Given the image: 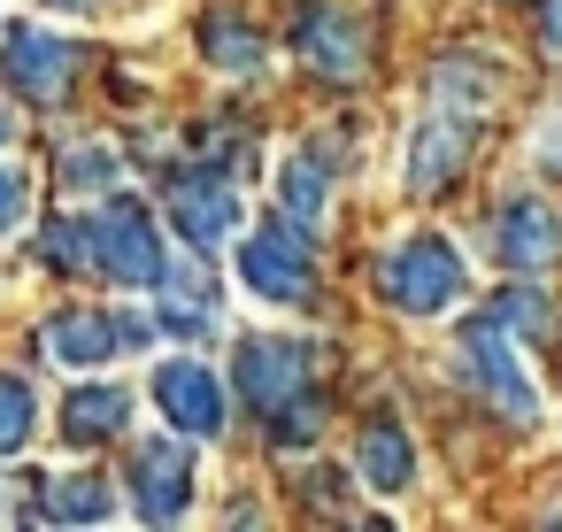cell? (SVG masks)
Wrapping results in <instances>:
<instances>
[{"label": "cell", "mask_w": 562, "mask_h": 532, "mask_svg": "<svg viewBox=\"0 0 562 532\" xmlns=\"http://www.w3.org/2000/svg\"><path fill=\"white\" fill-rule=\"evenodd\" d=\"M462 286H470V270H462L454 240H439V232H416V240H401V247L378 263V293H385L401 317H439V309L462 301Z\"/></svg>", "instance_id": "cell-1"}, {"label": "cell", "mask_w": 562, "mask_h": 532, "mask_svg": "<svg viewBox=\"0 0 562 532\" xmlns=\"http://www.w3.org/2000/svg\"><path fill=\"white\" fill-rule=\"evenodd\" d=\"M86 247H93V270L116 278V286H162V270H170L162 232L132 193H116V201H101L86 217Z\"/></svg>", "instance_id": "cell-2"}, {"label": "cell", "mask_w": 562, "mask_h": 532, "mask_svg": "<svg viewBox=\"0 0 562 532\" xmlns=\"http://www.w3.org/2000/svg\"><path fill=\"white\" fill-rule=\"evenodd\" d=\"M308 378H316V347L293 340V332H247V340L232 347V386H239V401H247L255 417L293 409V401L308 394Z\"/></svg>", "instance_id": "cell-3"}, {"label": "cell", "mask_w": 562, "mask_h": 532, "mask_svg": "<svg viewBox=\"0 0 562 532\" xmlns=\"http://www.w3.org/2000/svg\"><path fill=\"white\" fill-rule=\"evenodd\" d=\"M462 378L493 401V417H508V424H539V386L524 378V363H516V332H508L493 309L462 324Z\"/></svg>", "instance_id": "cell-4"}, {"label": "cell", "mask_w": 562, "mask_h": 532, "mask_svg": "<svg viewBox=\"0 0 562 532\" xmlns=\"http://www.w3.org/2000/svg\"><path fill=\"white\" fill-rule=\"evenodd\" d=\"M239 286L262 293V301H278V309L316 301V255H308V232H301L293 217L255 224V232L239 240Z\"/></svg>", "instance_id": "cell-5"}, {"label": "cell", "mask_w": 562, "mask_h": 532, "mask_svg": "<svg viewBox=\"0 0 562 532\" xmlns=\"http://www.w3.org/2000/svg\"><path fill=\"white\" fill-rule=\"evenodd\" d=\"M293 55L324 86H355V78H370V16L339 9V0H316V9H301V24H293Z\"/></svg>", "instance_id": "cell-6"}, {"label": "cell", "mask_w": 562, "mask_h": 532, "mask_svg": "<svg viewBox=\"0 0 562 532\" xmlns=\"http://www.w3.org/2000/svg\"><path fill=\"white\" fill-rule=\"evenodd\" d=\"M124 486H132V509L147 517V524H178L186 509H193V486H201V470H193V440H139L132 447V463H124Z\"/></svg>", "instance_id": "cell-7"}, {"label": "cell", "mask_w": 562, "mask_h": 532, "mask_svg": "<svg viewBox=\"0 0 562 532\" xmlns=\"http://www.w3.org/2000/svg\"><path fill=\"white\" fill-rule=\"evenodd\" d=\"M239 217H247V201H239V186H232L224 163H186V170L170 178V224L186 232V247H216V240H232Z\"/></svg>", "instance_id": "cell-8"}, {"label": "cell", "mask_w": 562, "mask_h": 532, "mask_svg": "<svg viewBox=\"0 0 562 532\" xmlns=\"http://www.w3.org/2000/svg\"><path fill=\"white\" fill-rule=\"evenodd\" d=\"M470 124H477L470 109H447V101H431V109H424V124L408 132V170H401L416 201H439V193L462 178V163H470V140H477Z\"/></svg>", "instance_id": "cell-9"}, {"label": "cell", "mask_w": 562, "mask_h": 532, "mask_svg": "<svg viewBox=\"0 0 562 532\" xmlns=\"http://www.w3.org/2000/svg\"><path fill=\"white\" fill-rule=\"evenodd\" d=\"M0 78H9L24 101H63L78 78V47L47 24H9L0 32Z\"/></svg>", "instance_id": "cell-10"}, {"label": "cell", "mask_w": 562, "mask_h": 532, "mask_svg": "<svg viewBox=\"0 0 562 532\" xmlns=\"http://www.w3.org/2000/svg\"><path fill=\"white\" fill-rule=\"evenodd\" d=\"M493 263L501 270H516V278H531V270H554L562 263V217L539 201V193H516V201H501V217H493Z\"/></svg>", "instance_id": "cell-11"}, {"label": "cell", "mask_w": 562, "mask_h": 532, "mask_svg": "<svg viewBox=\"0 0 562 532\" xmlns=\"http://www.w3.org/2000/svg\"><path fill=\"white\" fill-rule=\"evenodd\" d=\"M155 401H162V417H170L186 440H216V432H224V386H216V370L193 363V355H170V363L155 370Z\"/></svg>", "instance_id": "cell-12"}, {"label": "cell", "mask_w": 562, "mask_h": 532, "mask_svg": "<svg viewBox=\"0 0 562 532\" xmlns=\"http://www.w3.org/2000/svg\"><path fill=\"white\" fill-rule=\"evenodd\" d=\"M132 432V386H116V378H86V386H70L63 394V447H109V440H124Z\"/></svg>", "instance_id": "cell-13"}, {"label": "cell", "mask_w": 562, "mask_h": 532, "mask_svg": "<svg viewBox=\"0 0 562 532\" xmlns=\"http://www.w3.org/2000/svg\"><path fill=\"white\" fill-rule=\"evenodd\" d=\"M40 347H47L63 370H101L109 355H124V324L101 317V309H55L47 332H40Z\"/></svg>", "instance_id": "cell-14"}, {"label": "cell", "mask_w": 562, "mask_h": 532, "mask_svg": "<svg viewBox=\"0 0 562 532\" xmlns=\"http://www.w3.org/2000/svg\"><path fill=\"white\" fill-rule=\"evenodd\" d=\"M355 478H362L370 494H401V486L416 478V447H408V432H401L393 417H370V424H362V440H355Z\"/></svg>", "instance_id": "cell-15"}, {"label": "cell", "mask_w": 562, "mask_h": 532, "mask_svg": "<svg viewBox=\"0 0 562 532\" xmlns=\"http://www.w3.org/2000/svg\"><path fill=\"white\" fill-rule=\"evenodd\" d=\"M201 55H209V70H224V78H262L270 70V47H262V32L247 24V16H232V9H216L209 24H201Z\"/></svg>", "instance_id": "cell-16"}, {"label": "cell", "mask_w": 562, "mask_h": 532, "mask_svg": "<svg viewBox=\"0 0 562 532\" xmlns=\"http://www.w3.org/2000/svg\"><path fill=\"white\" fill-rule=\"evenodd\" d=\"M431 101L485 117V109L501 101V63H493V55H439V63H431Z\"/></svg>", "instance_id": "cell-17"}, {"label": "cell", "mask_w": 562, "mask_h": 532, "mask_svg": "<svg viewBox=\"0 0 562 532\" xmlns=\"http://www.w3.org/2000/svg\"><path fill=\"white\" fill-rule=\"evenodd\" d=\"M278 209L301 224V232H316L324 224V209H331V170H324V155H285L278 163Z\"/></svg>", "instance_id": "cell-18"}, {"label": "cell", "mask_w": 562, "mask_h": 532, "mask_svg": "<svg viewBox=\"0 0 562 532\" xmlns=\"http://www.w3.org/2000/svg\"><path fill=\"white\" fill-rule=\"evenodd\" d=\"M162 309H155V332H186V340H201V332H216V301H209V278H201V263H170L162 270Z\"/></svg>", "instance_id": "cell-19"}, {"label": "cell", "mask_w": 562, "mask_h": 532, "mask_svg": "<svg viewBox=\"0 0 562 532\" xmlns=\"http://www.w3.org/2000/svg\"><path fill=\"white\" fill-rule=\"evenodd\" d=\"M47 517H55V524H109V517H116V486L93 478V470L55 478V486H47Z\"/></svg>", "instance_id": "cell-20"}, {"label": "cell", "mask_w": 562, "mask_h": 532, "mask_svg": "<svg viewBox=\"0 0 562 532\" xmlns=\"http://www.w3.org/2000/svg\"><path fill=\"white\" fill-rule=\"evenodd\" d=\"M32 424H40V401H32V386H24L16 370H0V463L32 447Z\"/></svg>", "instance_id": "cell-21"}, {"label": "cell", "mask_w": 562, "mask_h": 532, "mask_svg": "<svg viewBox=\"0 0 562 532\" xmlns=\"http://www.w3.org/2000/svg\"><path fill=\"white\" fill-rule=\"evenodd\" d=\"M493 317H501V324H508L516 340H554V309H547V301H539L531 286L501 293V301H493Z\"/></svg>", "instance_id": "cell-22"}, {"label": "cell", "mask_w": 562, "mask_h": 532, "mask_svg": "<svg viewBox=\"0 0 562 532\" xmlns=\"http://www.w3.org/2000/svg\"><path fill=\"white\" fill-rule=\"evenodd\" d=\"M55 170H63V193H101V186L116 178V155H109V147H70Z\"/></svg>", "instance_id": "cell-23"}, {"label": "cell", "mask_w": 562, "mask_h": 532, "mask_svg": "<svg viewBox=\"0 0 562 532\" xmlns=\"http://www.w3.org/2000/svg\"><path fill=\"white\" fill-rule=\"evenodd\" d=\"M40 247H47V263H55V270H93V247H86V217L55 224V232H47Z\"/></svg>", "instance_id": "cell-24"}, {"label": "cell", "mask_w": 562, "mask_h": 532, "mask_svg": "<svg viewBox=\"0 0 562 532\" xmlns=\"http://www.w3.org/2000/svg\"><path fill=\"white\" fill-rule=\"evenodd\" d=\"M24 209H32V201H24V178H16V170H0V232H16Z\"/></svg>", "instance_id": "cell-25"}, {"label": "cell", "mask_w": 562, "mask_h": 532, "mask_svg": "<svg viewBox=\"0 0 562 532\" xmlns=\"http://www.w3.org/2000/svg\"><path fill=\"white\" fill-rule=\"evenodd\" d=\"M531 163H539V178H554V186H562V124H547V132L531 140Z\"/></svg>", "instance_id": "cell-26"}, {"label": "cell", "mask_w": 562, "mask_h": 532, "mask_svg": "<svg viewBox=\"0 0 562 532\" xmlns=\"http://www.w3.org/2000/svg\"><path fill=\"white\" fill-rule=\"evenodd\" d=\"M539 47H547V63L562 70V0H539Z\"/></svg>", "instance_id": "cell-27"}, {"label": "cell", "mask_w": 562, "mask_h": 532, "mask_svg": "<svg viewBox=\"0 0 562 532\" xmlns=\"http://www.w3.org/2000/svg\"><path fill=\"white\" fill-rule=\"evenodd\" d=\"M9 140H16V117H9V109H0V147H9Z\"/></svg>", "instance_id": "cell-28"}, {"label": "cell", "mask_w": 562, "mask_h": 532, "mask_svg": "<svg viewBox=\"0 0 562 532\" xmlns=\"http://www.w3.org/2000/svg\"><path fill=\"white\" fill-rule=\"evenodd\" d=\"M55 9H93V0H55Z\"/></svg>", "instance_id": "cell-29"}]
</instances>
